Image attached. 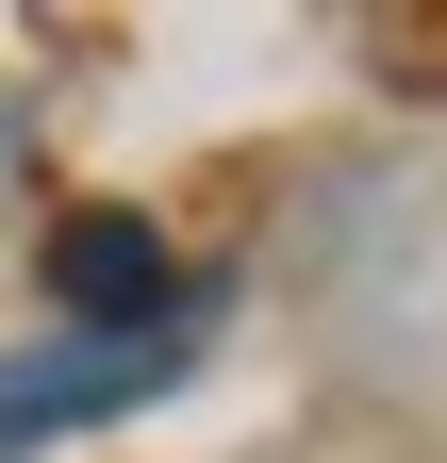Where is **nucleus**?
<instances>
[{
	"mask_svg": "<svg viewBox=\"0 0 447 463\" xmlns=\"http://www.w3.org/2000/svg\"><path fill=\"white\" fill-rule=\"evenodd\" d=\"M166 364H183V347H33V364H0V463H17V447H50V430L133 414Z\"/></svg>",
	"mask_w": 447,
	"mask_h": 463,
	"instance_id": "nucleus-2",
	"label": "nucleus"
},
{
	"mask_svg": "<svg viewBox=\"0 0 447 463\" xmlns=\"http://www.w3.org/2000/svg\"><path fill=\"white\" fill-rule=\"evenodd\" d=\"M149 298H166V232L149 215H67L50 232V315H67V347H149Z\"/></svg>",
	"mask_w": 447,
	"mask_h": 463,
	"instance_id": "nucleus-1",
	"label": "nucleus"
}]
</instances>
